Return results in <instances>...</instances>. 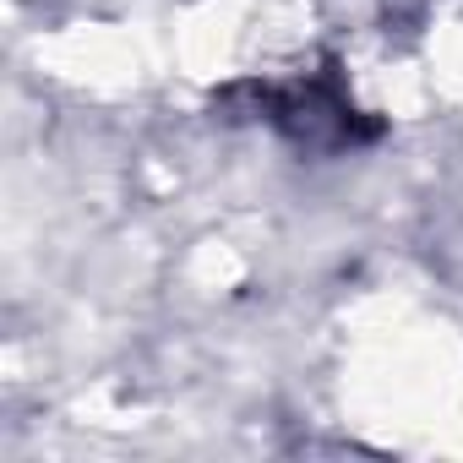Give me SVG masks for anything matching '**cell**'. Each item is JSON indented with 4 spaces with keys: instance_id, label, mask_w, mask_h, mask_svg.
I'll list each match as a JSON object with an SVG mask.
<instances>
[{
    "instance_id": "1",
    "label": "cell",
    "mask_w": 463,
    "mask_h": 463,
    "mask_svg": "<svg viewBox=\"0 0 463 463\" xmlns=\"http://www.w3.org/2000/svg\"><path fill=\"white\" fill-rule=\"evenodd\" d=\"M207 99L213 109H223V120L257 126L289 153L317 158V164L376 153L392 137V120L354 93L349 66L338 55H317V61L279 66V71H241L218 82Z\"/></svg>"
}]
</instances>
